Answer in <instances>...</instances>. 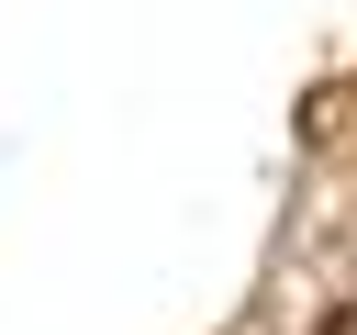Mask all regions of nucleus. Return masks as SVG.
Here are the masks:
<instances>
[{"instance_id": "f257e3e1", "label": "nucleus", "mask_w": 357, "mask_h": 335, "mask_svg": "<svg viewBox=\"0 0 357 335\" xmlns=\"http://www.w3.org/2000/svg\"><path fill=\"white\" fill-rule=\"evenodd\" d=\"M324 335H357V313H335V324H324Z\"/></svg>"}]
</instances>
